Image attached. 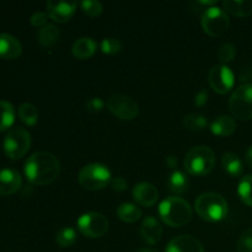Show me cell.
I'll return each instance as SVG.
<instances>
[{
    "mask_svg": "<svg viewBox=\"0 0 252 252\" xmlns=\"http://www.w3.org/2000/svg\"><path fill=\"white\" fill-rule=\"evenodd\" d=\"M25 175L31 184L44 186L58 177L61 164L53 154L47 152H37L25 162Z\"/></svg>",
    "mask_w": 252,
    "mask_h": 252,
    "instance_id": "6da1fadb",
    "label": "cell"
},
{
    "mask_svg": "<svg viewBox=\"0 0 252 252\" xmlns=\"http://www.w3.org/2000/svg\"><path fill=\"white\" fill-rule=\"evenodd\" d=\"M159 214L161 220L171 228L186 225L192 219V208L189 202L180 197H167L160 203Z\"/></svg>",
    "mask_w": 252,
    "mask_h": 252,
    "instance_id": "7a4b0ae2",
    "label": "cell"
},
{
    "mask_svg": "<svg viewBox=\"0 0 252 252\" xmlns=\"http://www.w3.org/2000/svg\"><path fill=\"white\" fill-rule=\"evenodd\" d=\"M196 212L198 216L209 223H217L223 220L228 214V203L220 194L214 192H207L197 198Z\"/></svg>",
    "mask_w": 252,
    "mask_h": 252,
    "instance_id": "3957f363",
    "label": "cell"
},
{
    "mask_svg": "<svg viewBox=\"0 0 252 252\" xmlns=\"http://www.w3.org/2000/svg\"><path fill=\"white\" fill-rule=\"evenodd\" d=\"M216 155L208 147H194L185 157L186 171L192 176H204L213 170Z\"/></svg>",
    "mask_w": 252,
    "mask_h": 252,
    "instance_id": "277c9868",
    "label": "cell"
},
{
    "mask_svg": "<svg viewBox=\"0 0 252 252\" xmlns=\"http://www.w3.org/2000/svg\"><path fill=\"white\" fill-rule=\"evenodd\" d=\"M78 180L84 189L97 191L111 184V171L102 164H89L80 170Z\"/></svg>",
    "mask_w": 252,
    "mask_h": 252,
    "instance_id": "5b68a950",
    "label": "cell"
},
{
    "mask_svg": "<svg viewBox=\"0 0 252 252\" xmlns=\"http://www.w3.org/2000/svg\"><path fill=\"white\" fill-rule=\"evenodd\" d=\"M229 108L238 120H252V84H243L234 91L229 101Z\"/></svg>",
    "mask_w": 252,
    "mask_h": 252,
    "instance_id": "8992f818",
    "label": "cell"
},
{
    "mask_svg": "<svg viewBox=\"0 0 252 252\" xmlns=\"http://www.w3.org/2000/svg\"><path fill=\"white\" fill-rule=\"evenodd\" d=\"M31 147V135L24 128H14L10 130L2 142V148L10 159H21Z\"/></svg>",
    "mask_w": 252,
    "mask_h": 252,
    "instance_id": "52a82bcc",
    "label": "cell"
},
{
    "mask_svg": "<svg viewBox=\"0 0 252 252\" xmlns=\"http://www.w3.org/2000/svg\"><path fill=\"white\" fill-rule=\"evenodd\" d=\"M230 20L228 14L220 7L212 6L202 14V27L209 36L219 37L228 31Z\"/></svg>",
    "mask_w": 252,
    "mask_h": 252,
    "instance_id": "ba28073f",
    "label": "cell"
},
{
    "mask_svg": "<svg viewBox=\"0 0 252 252\" xmlns=\"http://www.w3.org/2000/svg\"><path fill=\"white\" fill-rule=\"evenodd\" d=\"M79 231L88 238L96 239L105 235L108 230V220L103 214L97 212L85 213L76 221Z\"/></svg>",
    "mask_w": 252,
    "mask_h": 252,
    "instance_id": "9c48e42d",
    "label": "cell"
},
{
    "mask_svg": "<svg viewBox=\"0 0 252 252\" xmlns=\"http://www.w3.org/2000/svg\"><path fill=\"white\" fill-rule=\"evenodd\" d=\"M107 107L116 117L123 121L134 120L139 112L138 103L126 95H113L108 98Z\"/></svg>",
    "mask_w": 252,
    "mask_h": 252,
    "instance_id": "30bf717a",
    "label": "cell"
},
{
    "mask_svg": "<svg viewBox=\"0 0 252 252\" xmlns=\"http://www.w3.org/2000/svg\"><path fill=\"white\" fill-rule=\"evenodd\" d=\"M209 85L216 93L223 94L229 93L233 89L235 83V76L233 70L226 65H216L209 71Z\"/></svg>",
    "mask_w": 252,
    "mask_h": 252,
    "instance_id": "8fae6325",
    "label": "cell"
},
{
    "mask_svg": "<svg viewBox=\"0 0 252 252\" xmlns=\"http://www.w3.org/2000/svg\"><path fill=\"white\" fill-rule=\"evenodd\" d=\"M76 10L75 1H57L49 0L47 2V14L49 19L56 22H66L73 17Z\"/></svg>",
    "mask_w": 252,
    "mask_h": 252,
    "instance_id": "7c38bea8",
    "label": "cell"
},
{
    "mask_svg": "<svg viewBox=\"0 0 252 252\" xmlns=\"http://www.w3.org/2000/svg\"><path fill=\"white\" fill-rule=\"evenodd\" d=\"M165 252H204V249L194 236L180 235L167 244Z\"/></svg>",
    "mask_w": 252,
    "mask_h": 252,
    "instance_id": "4fadbf2b",
    "label": "cell"
},
{
    "mask_svg": "<svg viewBox=\"0 0 252 252\" xmlns=\"http://www.w3.org/2000/svg\"><path fill=\"white\" fill-rule=\"evenodd\" d=\"M132 194L134 201L143 207L154 206L159 198V192H158L157 187L148 182H140V184L135 185Z\"/></svg>",
    "mask_w": 252,
    "mask_h": 252,
    "instance_id": "5bb4252c",
    "label": "cell"
},
{
    "mask_svg": "<svg viewBox=\"0 0 252 252\" xmlns=\"http://www.w3.org/2000/svg\"><path fill=\"white\" fill-rule=\"evenodd\" d=\"M21 187V176L16 170H0V196H10Z\"/></svg>",
    "mask_w": 252,
    "mask_h": 252,
    "instance_id": "9a60e30c",
    "label": "cell"
},
{
    "mask_svg": "<svg viewBox=\"0 0 252 252\" xmlns=\"http://www.w3.org/2000/svg\"><path fill=\"white\" fill-rule=\"evenodd\" d=\"M140 235H142L143 240L150 245L159 243L162 236L161 224L154 217H147L140 225Z\"/></svg>",
    "mask_w": 252,
    "mask_h": 252,
    "instance_id": "2e32d148",
    "label": "cell"
},
{
    "mask_svg": "<svg viewBox=\"0 0 252 252\" xmlns=\"http://www.w3.org/2000/svg\"><path fill=\"white\" fill-rule=\"evenodd\" d=\"M22 52L21 43L9 33H0V58L12 61L19 58Z\"/></svg>",
    "mask_w": 252,
    "mask_h": 252,
    "instance_id": "e0dca14e",
    "label": "cell"
},
{
    "mask_svg": "<svg viewBox=\"0 0 252 252\" xmlns=\"http://www.w3.org/2000/svg\"><path fill=\"white\" fill-rule=\"evenodd\" d=\"M96 42L94 41L90 37H81L78 41L74 42L73 47H71V53L75 58L81 59H88L93 56L96 52Z\"/></svg>",
    "mask_w": 252,
    "mask_h": 252,
    "instance_id": "ac0fdd59",
    "label": "cell"
},
{
    "mask_svg": "<svg viewBox=\"0 0 252 252\" xmlns=\"http://www.w3.org/2000/svg\"><path fill=\"white\" fill-rule=\"evenodd\" d=\"M236 129V122L230 116H219L212 122L211 130L219 137H229Z\"/></svg>",
    "mask_w": 252,
    "mask_h": 252,
    "instance_id": "d6986e66",
    "label": "cell"
},
{
    "mask_svg": "<svg viewBox=\"0 0 252 252\" xmlns=\"http://www.w3.org/2000/svg\"><path fill=\"white\" fill-rule=\"evenodd\" d=\"M221 165L223 169L229 176L239 177L244 171V165L241 161L240 157L234 153H225L221 159Z\"/></svg>",
    "mask_w": 252,
    "mask_h": 252,
    "instance_id": "ffe728a7",
    "label": "cell"
},
{
    "mask_svg": "<svg viewBox=\"0 0 252 252\" xmlns=\"http://www.w3.org/2000/svg\"><path fill=\"white\" fill-rule=\"evenodd\" d=\"M228 12L239 17L252 15V0H225L223 2Z\"/></svg>",
    "mask_w": 252,
    "mask_h": 252,
    "instance_id": "44dd1931",
    "label": "cell"
},
{
    "mask_svg": "<svg viewBox=\"0 0 252 252\" xmlns=\"http://www.w3.org/2000/svg\"><path fill=\"white\" fill-rule=\"evenodd\" d=\"M167 186L172 193L182 194L187 192L189 186V177L182 171H174L167 180Z\"/></svg>",
    "mask_w": 252,
    "mask_h": 252,
    "instance_id": "7402d4cb",
    "label": "cell"
},
{
    "mask_svg": "<svg viewBox=\"0 0 252 252\" xmlns=\"http://www.w3.org/2000/svg\"><path fill=\"white\" fill-rule=\"evenodd\" d=\"M61 32L54 25H46L37 33V39L44 47H51L58 42Z\"/></svg>",
    "mask_w": 252,
    "mask_h": 252,
    "instance_id": "603a6c76",
    "label": "cell"
},
{
    "mask_svg": "<svg viewBox=\"0 0 252 252\" xmlns=\"http://www.w3.org/2000/svg\"><path fill=\"white\" fill-rule=\"evenodd\" d=\"M117 216L121 220L126 223H135L142 217V211L135 204L123 203L118 207Z\"/></svg>",
    "mask_w": 252,
    "mask_h": 252,
    "instance_id": "cb8c5ba5",
    "label": "cell"
},
{
    "mask_svg": "<svg viewBox=\"0 0 252 252\" xmlns=\"http://www.w3.org/2000/svg\"><path fill=\"white\" fill-rule=\"evenodd\" d=\"M15 122L14 106L7 101H0V132L9 129Z\"/></svg>",
    "mask_w": 252,
    "mask_h": 252,
    "instance_id": "d4e9b609",
    "label": "cell"
},
{
    "mask_svg": "<svg viewBox=\"0 0 252 252\" xmlns=\"http://www.w3.org/2000/svg\"><path fill=\"white\" fill-rule=\"evenodd\" d=\"M19 118L27 126H34L38 121V111L32 103H22L19 107Z\"/></svg>",
    "mask_w": 252,
    "mask_h": 252,
    "instance_id": "484cf974",
    "label": "cell"
},
{
    "mask_svg": "<svg viewBox=\"0 0 252 252\" xmlns=\"http://www.w3.org/2000/svg\"><path fill=\"white\" fill-rule=\"evenodd\" d=\"M238 193L243 203L252 207V175H248L241 179L238 187Z\"/></svg>",
    "mask_w": 252,
    "mask_h": 252,
    "instance_id": "4316f807",
    "label": "cell"
},
{
    "mask_svg": "<svg viewBox=\"0 0 252 252\" xmlns=\"http://www.w3.org/2000/svg\"><path fill=\"white\" fill-rule=\"evenodd\" d=\"M185 127L192 132H201L207 127L208 122L204 116L201 115H187L184 118Z\"/></svg>",
    "mask_w": 252,
    "mask_h": 252,
    "instance_id": "83f0119b",
    "label": "cell"
},
{
    "mask_svg": "<svg viewBox=\"0 0 252 252\" xmlns=\"http://www.w3.org/2000/svg\"><path fill=\"white\" fill-rule=\"evenodd\" d=\"M76 231L73 228H63L57 233L56 235V243L58 244L61 248H69L73 245L76 241Z\"/></svg>",
    "mask_w": 252,
    "mask_h": 252,
    "instance_id": "f1b7e54d",
    "label": "cell"
},
{
    "mask_svg": "<svg viewBox=\"0 0 252 252\" xmlns=\"http://www.w3.org/2000/svg\"><path fill=\"white\" fill-rule=\"evenodd\" d=\"M80 7L85 15L90 17H97L102 14V4L97 0H85L80 2Z\"/></svg>",
    "mask_w": 252,
    "mask_h": 252,
    "instance_id": "f546056e",
    "label": "cell"
},
{
    "mask_svg": "<svg viewBox=\"0 0 252 252\" xmlns=\"http://www.w3.org/2000/svg\"><path fill=\"white\" fill-rule=\"evenodd\" d=\"M122 49V43L117 38H105L101 42V51L105 54H116Z\"/></svg>",
    "mask_w": 252,
    "mask_h": 252,
    "instance_id": "4dcf8cb0",
    "label": "cell"
},
{
    "mask_svg": "<svg viewBox=\"0 0 252 252\" xmlns=\"http://www.w3.org/2000/svg\"><path fill=\"white\" fill-rule=\"evenodd\" d=\"M236 248L239 252H252V228L241 234Z\"/></svg>",
    "mask_w": 252,
    "mask_h": 252,
    "instance_id": "1f68e13d",
    "label": "cell"
},
{
    "mask_svg": "<svg viewBox=\"0 0 252 252\" xmlns=\"http://www.w3.org/2000/svg\"><path fill=\"white\" fill-rule=\"evenodd\" d=\"M236 56V49L233 44L225 43L219 48L218 51V58L220 59L223 63H229L233 61Z\"/></svg>",
    "mask_w": 252,
    "mask_h": 252,
    "instance_id": "d6a6232c",
    "label": "cell"
},
{
    "mask_svg": "<svg viewBox=\"0 0 252 252\" xmlns=\"http://www.w3.org/2000/svg\"><path fill=\"white\" fill-rule=\"evenodd\" d=\"M48 14L43 11H37L34 12L31 16V24L36 27H44L46 26L47 21H48Z\"/></svg>",
    "mask_w": 252,
    "mask_h": 252,
    "instance_id": "836d02e7",
    "label": "cell"
},
{
    "mask_svg": "<svg viewBox=\"0 0 252 252\" xmlns=\"http://www.w3.org/2000/svg\"><path fill=\"white\" fill-rule=\"evenodd\" d=\"M103 107H105V102H103L100 97L90 98V100L86 102V108H88V111H90V112H100V111H102Z\"/></svg>",
    "mask_w": 252,
    "mask_h": 252,
    "instance_id": "e575fe53",
    "label": "cell"
},
{
    "mask_svg": "<svg viewBox=\"0 0 252 252\" xmlns=\"http://www.w3.org/2000/svg\"><path fill=\"white\" fill-rule=\"evenodd\" d=\"M127 181L123 177H115L113 180H111V187H112L113 191L116 192H123L127 189Z\"/></svg>",
    "mask_w": 252,
    "mask_h": 252,
    "instance_id": "d590c367",
    "label": "cell"
},
{
    "mask_svg": "<svg viewBox=\"0 0 252 252\" xmlns=\"http://www.w3.org/2000/svg\"><path fill=\"white\" fill-rule=\"evenodd\" d=\"M207 100H208V93H207L206 90L198 91V93L196 94V96H194V103H196V106H198V107L203 106L204 103L207 102Z\"/></svg>",
    "mask_w": 252,
    "mask_h": 252,
    "instance_id": "8d00e7d4",
    "label": "cell"
},
{
    "mask_svg": "<svg viewBox=\"0 0 252 252\" xmlns=\"http://www.w3.org/2000/svg\"><path fill=\"white\" fill-rule=\"evenodd\" d=\"M166 165L170 167V169H174V167L177 166V159L172 155H170L169 158H166Z\"/></svg>",
    "mask_w": 252,
    "mask_h": 252,
    "instance_id": "74e56055",
    "label": "cell"
},
{
    "mask_svg": "<svg viewBox=\"0 0 252 252\" xmlns=\"http://www.w3.org/2000/svg\"><path fill=\"white\" fill-rule=\"evenodd\" d=\"M245 161H246V164H248V166L250 167V169H252V147L249 148V150L246 152Z\"/></svg>",
    "mask_w": 252,
    "mask_h": 252,
    "instance_id": "f35d334b",
    "label": "cell"
},
{
    "mask_svg": "<svg viewBox=\"0 0 252 252\" xmlns=\"http://www.w3.org/2000/svg\"><path fill=\"white\" fill-rule=\"evenodd\" d=\"M137 252H159V251L152 248H143V249H139Z\"/></svg>",
    "mask_w": 252,
    "mask_h": 252,
    "instance_id": "ab89813d",
    "label": "cell"
}]
</instances>
